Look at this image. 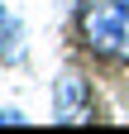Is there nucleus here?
<instances>
[{"mask_svg":"<svg viewBox=\"0 0 129 134\" xmlns=\"http://www.w3.org/2000/svg\"><path fill=\"white\" fill-rule=\"evenodd\" d=\"M57 5H81V0H57Z\"/></svg>","mask_w":129,"mask_h":134,"instance_id":"20e7f679","label":"nucleus"},{"mask_svg":"<svg viewBox=\"0 0 129 134\" xmlns=\"http://www.w3.org/2000/svg\"><path fill=\"white\" fill-rule=\"evenodd\" d=\"M24 58V19L14 14L5 0H0V62H19Z\"/></svg>","mask_w":129,"mask_h":134,"instance_id":"7ed1b4c3","label":"nucleus"},{"mask_svg":"<svg viewBox=\"0 0 129 134\" xmlns=\"http://www.w3.org/2000/svg\"><path fill=\"white\" fill-rule=\"evenodd\" d=\"M120 5H124V10H129V0H120Z\"/></svg>","mask_w":129,"mask_h":134,"instance_id":"39448f33","label":"nucleus"},{"mask_svg":"<svg viewBox=\"0 0 129 134\" xmlns=\"http://www.w3.org/2000/svg\"><path fill=\"white\" fill-rule=\"evenodd\" d=\"M81 43L105 62H129V10L120 5H81Z\"/></svg>","mask_w":129,"mask_h":134,"instance_id":"f257e3e1","label":"nucleus"},{"mask_svg":"<svg viewBox=\"0 0 129 134\" xmlns=\"http://www.w3.org/2000/svg\"><path fill=\"white\" fill-rule=\"evenodd\" d=\"M53 120H57V125L91 120V81H86V77L62 72V77L53 81Z\"/></svg>","mask_w":129,"mask_h":134,"instance_id":"f03ea898","label":"nucleus"}]
</instances>
